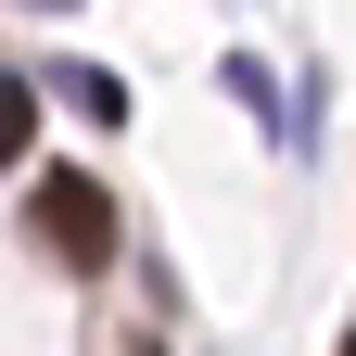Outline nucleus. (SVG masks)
I'll list each match as a JSON object with an SVG mask.
<instances>
[{"label": "nucleus", "mask_w": 356, "mask_h": 356, "mask_svg": "<svg viewBox=\"0 0 356 356\" xmlns=\"http://www.w3.org/2000/svg\"><path fill=\"white\" fill-rule=\"evenodd\" d=\"M26 242L51 254V267H76V280H102L115 267V191L89 165H38V191H26Z\"/></svg>", "instance_id": "f257e3e1"}, {"label": "nucleus", "mask_w": 356, "mask_h": 356, "mask_svg": "<svg viewBox=\"0 0 356 356\" xmlns=\"http://www.w3.org/2000/svg\"><path fill=\"white\" fill-rule=\"evenodd\" d=\"M51 89H64V102H76L89 127H115V115H127V89H115L102 64H51Z\"/></svg>", "instance_id": "f03ea898"}, {"label": "nucleus", "mask_w": 356, "mask_h": 356, "mask_svg": "<svg viewBox=\"0 0 356 356\" xmlns=\"http://www.w3.org/2000/svg\"><path fill=\"white\" fill-rule=\"evenodd\" d=\"M26 153H38V89L0 76V165H26Z\"/></svg>", "instance_id": "7ed1b4c3"}, {"label": "nucleus", "mask_w": 356, "mask_h": 356, "mask_svg": "<svg viewBox=\"0 0 356 356\" xmlns=\"http://www.w3.org/2000/svg\"><path fill=\"white\" fill-rule=\"evenodd\" d=\"M38 13H64V0H38Z\"/></svg>", "instance_id": "20e7f679"}, {"label": "nucleus", "mask_w": 356, "mask_h": 356, "mask_svg": "<svg viewBox=\"0 0 356 356\" xmlns=\"http://www.w3.org/2000/svg\"><path fill=\"white\" fill-rule=\"evenodd\" d=\"M343 356H356V343H343Z\"/></svg>", "instance_id": "39448f33"}]
</instances>
